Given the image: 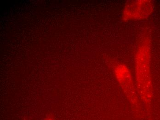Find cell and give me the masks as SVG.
<instances>
[{
  "mask_svg": "<svg viewBox=\"0 0 160 120\" xmlns=\"http://www.w3.org/2000/svg\"><path fill=\"white\" fill-rule=\"evenodd\" d=\"M151 53V40L147 36L144 37L136 52V84L139 98L148 109L151 107L153 95Z\"/></svg>",
  "mask_w": 160,
  "mask_h": 120,
  "instance_id": "1",
  "label": "cell"
},
{
  "mask_svg": "<svg viewBox=\"0 0 160 120\" xmlns=\"http://www.w3.org/2000/svg\"><path fill=\"white\" fill-rule=\"evenodd\" d=\"M115 77L124 93L127 97L137 114H141V104L132 78V75L128 68L124 64H118L114 69Z\"/></svg>",
  "mask_w": 160,
  "mask_h": 120,
  "instance_id": "2",
  "label": "cell"
},
{
  "mask_svg": "<svg viewBox=\"0 0 160 120\" xmlns=\"http://www.w3.org/2000/svg\"><path fill=\"white\" fill-rule=\"evenodd\" d=\"M154 3L152 1H129L123 10L124 21L141 20L147 18L153 12Z\"/></svg>",
  "mask_w": 160,
  "mask_h": 120,
  "instance_id": "3",
  "label": "cell"
},
{
  "mask_svg": "<svg viewBox=\"0 0 160 120\" xmlns=\"http://www.w3.org/2000/svg\"><path fill=\"white\" fill-rule=\"evenodd\" d=\"M42 120H56L53 117H51V116H49V117H46L44 118Z\"/></svg>",
  "mask_w": 160,
  "mask_h": 120,
  "instance_id": "4",
  "label": "cell"
}]
</instances>
